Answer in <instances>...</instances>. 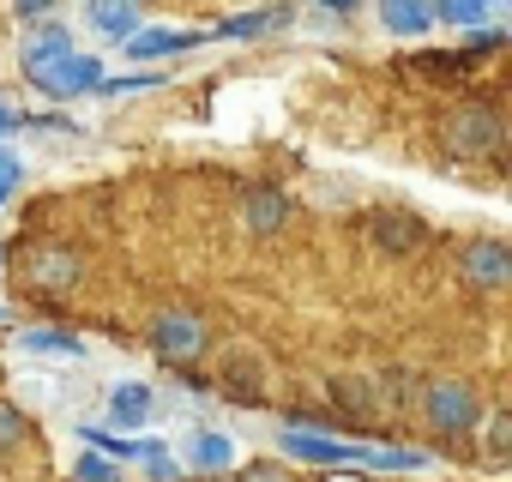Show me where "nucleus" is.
I'll return each instance as SVG.
<instances>
[{
    "instance_id": "1",
    "label": "nucleus",
    "mask_w": 512,
    "mask_h": 482,
    "mask_svg": "<svg viewBox=\"0 0 512 482\" xmlns=\"http://www.w3.org/2000/svg\"><path fill=\"white\" fill-rule=\"evenodd\" d=\"M217 392L223 398H241V404H260L272 392V362L260 344H223L217 356Z\"/></svg>"
},
{
    "instance_id": "2",
    "label": "nucleus",
    "mask_w": 512,
    "mask_h": 482,
    "mask_svg": "<svg viewBox=\"0 0 512 482\" xmlns=\"http://www.w3.org/2000/svg\"><path fill=\"white\" fill-rule=\"evenodd\" d=\"M422 416H428L440 434H476V422H482V398H476L470 380H434V386L422 392Z\"/></svg>"
},
{
    "instance_id": "3",
    "label": "nucleus",
    "mask_w": 512,
    "mask_h": 482,
    "mask_svg": "<svg viewBox=\"0 0 512 482\" xmlns=\"http://www.w3.org/2000/svg\"><path fill=\"white\" fill-rule=\"evenodd\" d=\"M500 139H506V127H500V115L494 109H452L446 115V151L452 157H494L500 151Z\"/></svg>"
},
{
    "instance_id": "4",
    "label": "nucleus",
    "mask_w": 512,
    "mask_h": 482,
    "mask_svg": "<svg viewBox=\"0 0 512 482\" xmlns=\"http://www.w3.org/2000/svg\"><path fill=\"white\" fill-rule=\"evenodd\" d=\"M205 344H211V332H205L199 314H187V308H163V314H151V350H157V356H169V362H193Z\"/></svg>"
},
{
    "instance_id": "5",
    "label": "nucleus",
    "mask_w": 512,
    "mask_h": 482,
    "mask_svg": "<svg viewBox=\"0 0 512 482\" xmlns=\"http://www.w3.org/2000/svg\"><path fill=\"white\" fill-rule=\"evenodd\" d=\"M103 79H109V73H103V61H97V55H67L61 67H49V73H37L31 85L67 103V97H97V91H103Z\"/></svg>"
},
{
    "instance_id": "6",
    "label": "nucleus",
    "mask_w": 512,
    "mask_h": 482,
    "mask_svg": "<svg viewBox=\"0 0 512 482\" xmlns=\"http://www.w3.org/2000/svg\"><path fill=\"white\" fill-rule=\"evenodd\" d=\"M199 43H211V37H205V31H175V25H145L139 37L121 43V55H127V61H169V55H187V49H199Z\"/></svg>"
},
{
    "instance_id": "7",
    "label": "nucleus",
    "mask_w": 512,
    "mask_h": 482,
    "mask_svg": "<svg viewBox=\"0 0 512 482\" xmlns=\"http://www.w3.org/2000/svg\"><path fill=\"white\" fill-rule=\"evenodd\" d=\"M67 55H79V37L67 31V25H37L25 43H19V67L37 79V73H49V67H61Z\"/></svg>"
},
{
    "instance_id": "8",
    "label": "nucleus",
    "mask_w": 512,
    "mask_h": 482,
    "mask_svg": "<svg viewBox=\"0 0 512 482\" xmlns=\"http://www.w3.org/2000/svg\"><path fill=\"white\" fill-rule=\"evenodd\" d=\"M25 278H31L37 290L61 296V290H73V284H79V260H73L67 248H37V254L25 260Z\"/></svg>"
},
{
    "instance_id": "9",
    "label": "nucleus",
    "mask_w": 512,
    "mask_h": 482,
    "mask_svg": "<svg viewBox=\"0 0 512 482\" xmlns=\"http://www.w3.org/2000/svg\"><path fill=\"white\" fill-rule=\"evenodd\" d=\"M157 416V392L145 386V380H121L115 392H109V422L115 428H145Z\"/></svg>"
},
{
    "instance_id": "10",
    "label": "nucleus",
    "mask_w": 512,
    "mask_h": 482,
    "mask_svg": "<svg viewBox=\"0 0 512 482\" xmlns=\"http://www.w3.org/2000/svg\"><path fill=\"white\" fill-rule=\"evenodd\" d=\"M181 458H187L193 470H229V464H235V440H229L223 428H187Z\"/></svg>"
},
{
    "instance_id": "11",
    "label": "nucleus",
    "mask_w": 512,
    "mask_h": 482,
    "mask_svg": "<svg viewBox=\"0 0 512 482\" xmlns=\"http://www.w3.org/2000/svg\"><path fill=\"white\" fill-rule=\"evenodd\" d=\"M464 278L482 284V290H500L512 278V260L500 254V241H476V248H464Z\"/></svg>"
},
{
    "instance_id": "12",
    "label": "nucleus",
    "mask_w": 512,
    "mask_h": 482,
    "mask_svg": "<svg viewBox=\"0 0 512 482\" xmlns=\"http://www.w3.org/2000/svg\"><path fill=\"white\" fill-rule=\"evenodd\" d=\"M85 25L121 49L127 37H139V31H145V13H139V7H85Z\"/></svg>"
},
{
    "instance_id": "13",
    "label": "nucleus",
    "mask_w": 512,
    "mask_h": 482,
    "mask_svg": "<svg viewBox=\"0 0 512 482\" xmlns=\"http://www.w3.org/2000/svg\"><path fill=\"white\" fill-rule=\"evenodd\" d=\"M374 241L386 254H410L416 241H422V217H410V211H380L374 217Z\"/></svg>"
},
{
    "instance_id": "14",
    "label": "nucleus",
    "mask_w": 512,
    "mask_h": 482,
    "mask_svg": "<svg viewBox=\"0 0 512 482\" xmlns=\"http://www.w3.org/2000/svg\"><path fill=\"white\" fill-rule=\"evenodd\" d=\"M380 25H386V37L410 43V37H428L434 7H410V0H392V7H380Z\"/></svg>"
},
{
    "instance_id": "15",
    "label": "nucleus",
    "mask_w": 512,
    "mask_h": 482,
    "mask_svg": "<svg viewBox=\"0 0 512 482\" xmlns=\"http://www.w3.org/2000/svg\"><path fill=\"white\" fill-rule=\"evenodd\" d=\"M284 217H290V199H284L278 187H253V193H247V229H253V235H272Z\"/></svg>"
},
{
    "instance_id": "16",
    "label": "nucleus",
    "mask_w": 512,
    "mask_h": 482,
    "mask_svg": "<svg viewBox=\"0 0 512 482\" xmlns=\"http://www.w3.org/2000/svg\"><path fill=\"white\" fill-rule=\"evenodd\" d=\"M284 452H296V458H320V464H356L362 446H338V440H314V434H302V428H284Z\"/></svg>"
},
{
    "instance_id": "17",
    "label": "nucleus",
    "mask_w": 512,
    "mask_h": 482,
    "mask_svg": "<svg viewBox=\"0 0 512 482\" xmlns=\"http://www.w3.org/2000/svg\"><path fill=\"white\" fill-rule=\"evenodd\" d=\"M332 392H338V404L356 410V416H374V410H380V380H368V374H344V380H332Z\"/></svg>"
},
{
    "instance_id": "18",
    "label": "nucleus",
    "mask_w": 512,
    "mask_h": 482,
    "mask_svg": "<svg viewBox=\"0 0 512 482\" xmlns=\"http://www.w3.org/2000/svg\"><path fill=\"white\" fill-rule=\"evenodd\" d=\"M19 350H25V356H67V362L85 356V344H79L73 332H19Z\"/></svg>"
},
{
    "instance_id": "19",
    "label": "nucleus",
    "mask_w": 512,
    "mask_h": 482,
    "mask_svg": "<svg viewBox=\"0 0 512 482\" xmlns=\"http://www.w3.org/2000/svg\"><path fill=\"white\" fill-rule=\"evenodd\" d=\"M476 428H482V452L500 464V458L512 452V416H506V410H482V422H476Z\"/></svg>"
},
{
    "instance_id": "20",
    "label": "nucleus",
    "mask_w": 512,
    "mask_h": 482,
    "mask_svg": "<svg viewBox=\"0 0 512 482\" xmlns=\"http://www.w3.org/2000/svg\"><path fill=\"white\" fill-rule=\"evenodd\" d=\"M278 25V13H241V19H223L211 37H223V43H235V37H260V31H272Z\"/></svg>"
},
{
    "instance_id": "21",
    "label": "nucleus",
    "mask_w": 512,
    "mask_h": 482,
    "mask_svg": "<svg viewBox=\"0 0 512 482\" xmlns=\"http://www.w3.org/2000/svg\"><path fill=\"white\" fill-rule=\"evenodd\" d=\"M139 464H145V482H175V476H181V458H175V452H163V446H145V458H139Z\"/></svg>"
},
{
    "instance_id": "22",
    "label": "nucleus",
    "mask_w": 512,
    "mask_h": 482,
    "mask_svg": "<svg viewBox=\"0 0 512 482\" xmlns=\"http://www.w3.org/2000/svg\"><path fill=\"white\" fill-rule=\"evenodd\" d=\"M25 428H31V422H25V410L0 398V452H13V446L25 440Z\"/></svg>"
},
{
    "instance_id": "23",
    "label": "nucleus",
    "mask_w": 512,
    "mask_h": 482,
    "mask_svg": "<svg viewBox=\"0 0 512 482\" xmlns=\"http://www.w3.org/2000/svg\"><path fill=\"white\" fill-rule=\"evenodd\" d=\"M434 19H446V25H458V31H464V25H482V19H488V7H476V0H452V7H440Z\"/></svg>"
},
{
    "instance_id": "24",
    "label": "nucleus",
    "mask_w": 512,
    "mask_h": 482,
    "mask_svg": "<svg viewBox=\"0 0 512 482\" xmlns=\"http://www.w3.org/2000/svg\"><path fill=\"white\" fill-rule=\"evenodd\" d=\"M73 476H79V482H115V464H109L103 452H85V458L73 464Z\"/></svg>"
},
{
    "instance_id": "25",
    "label": "nucleus",
    "mask_w": 512,
    "mask_h": 482,
    "mask_svg": "<svg viewBox=\"0 0 512 482\" xmlns=\"http://www.w3.org/2000/svg\"><path fill=\"white\" fill-rule=\"evenodd\" d=\"M241 482H290L278 464H253V470H241Z\"/></svg>"
},
{
    "instance_id": "26",
    "label": "nucleus",
    "mask_w": 512,
    "mask_h": 482,
    "mask_svg": "<svg viewBox=\"0 0 512 482\" xmlns=\"http://www.w3.org/2000/svg\"><path fill=\"white\" fill-rule=\"evenodd\" d=\"M13 187H19V169H0V205L13 199Z\"/></svg>"
},
{
    "instance_id": "27",
    "label": "nucleus",
    "mask_w": 512,
    "mask_h": 482,
    "mask_svg": "<svg viewBox=\"0 0 512 482\" xmlns=\"http://www.w3.org/2000/svg\"><path fill=\"white\" fill-rule=\"evenodd\" d=\"M13 127H19V115H13V109H7V103H0V139H7V133H13Z\"/></svg>"
},
{
    "instance_id": "28",
    "label": "nucleus",
    "mask_w": 512,
    "mask_h": 482,
    "mask_svg": "<svg viewBox=\"0 0 512 482\" xmlns=\"http://www.w3.org/2000/svg\"><path fill=\"white\" fill-rule=\"evenodd\" d=\"M0 169H19V163H13V157H7V151H0Z\"/></svg>"
},
{
    "instance_id": "29",
    "label": "nucleus",
    "mask_w": 512,
    "mask_h": 482,
    "mask_svg": "<svg viewBox=\"0 0 512 482\" xmlns=\"http://www.w3.org/2000/svg\"><path fill=\"white\" fill-rule=\"evenodd\" d=\"M0 320H7V308H0Z\"/></svg>"
}]
</instances>
